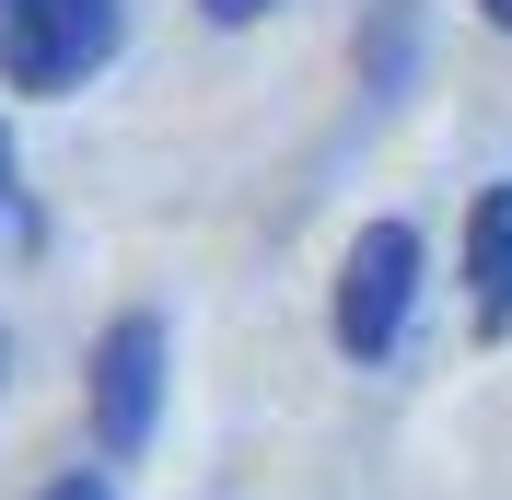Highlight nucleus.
<instances>
[{"label": "nucleus", "instance_id": "nucleus-1", "mask_svg": "<svg viewBox=\"0 0 512 500\" xmlns=\"http://www.w3.org/2000/svg\"><path fill=\"white\" fill-rule=\"evenodd\" d=\"M117 59V0H24L0 12V82L12 94H70Z\"/></svg>", "mask_w": 512, "mask_h": 500}, {"label": "nucleus", "instance_id": "nucleus-2", "mask_svg": "<svg viewBox=\"0 0 512 500\" xmlns=\"http://www.w3.org/2000/svg\"><path fill=\"white\" fill-rule=\"evenodd\" d=\"M408 303H419V233L408 221H373L350 256H338V349L350 361H384V349L408 338Z\"/></svg>", "mask_w": 512, "mask_h": 500}, {"label": "nucleus", "instance_id": "nucleus-3", "mask_svg": "<svg viewBox=\"0 0 512 500\" xmlns=\"http://www.w3.org/2000/svg\"><path fill=\"white\" fill-rule=\"evenodd\" d=\"M152 407H163V326L152 314H117L105 349H94V442H105V466H128L152 442Z\"/></svg>", "mask_w": 512, "mask_h": 500}, {"label": "nucleus", "instance_id": "nucleus-4", "mask_svg": "<svg viewBox=\"0 0 512 500\" xmlns=\"http://www.w3.org/2000/svg\"><path fill=\"white\" fill-rule=\"evenodd\" d=\"M466 280H478V326L501 338L512 326V187H489L466 210Z\"/></svg>", "mask_w": 512, "mask_h": 500}, {"label": "nucleus", "instance_id": "nucleus-5", "mask_svg": "<svg viewBox=\"0 0 512 500\" xmlns=\"http://www.w3.org/2000/svg\"><path fill=\"white\" fill-rule=\"evenodd\" d=\"M35 500H117L105 477H59V489H35Z\"/></svg>", "mask_w": 512, "mask_h": 500}, {"label": "nucleus", "instance_id": "nucleus-6", "mask_svg": "<svg viewBox=\"0 0 512 500\" xmlns=\"http://www.w3.org/2000/svg\"><path fill=\"white\" fill-rule=\"evenodd\" d=\"M198 12H210V24H256V12H268V0H198Z\"/></svg>", "mask_w": 512, "mask_h": 500}, {"label": "nucleus", "instance_id": "nucleus-7", "mask_svg": "<svg viewBox=\"0 0 512 500\" xmlns=\"http://www.w3.org/2000/svg\"><path fill=\"white\" fill-rule=\"evenodd\" d=\"M0 210H12V128H0Z\"/></svg>", "mask_w": 512, "mask_h": 500}, {"label": "nucleus", "instance_id": "nucleus-8", "mask_svg": "<svg viewBox=\"0 0 512 500\" xmlns=\"http://www.w3.org/2000/svg\"><path fill=\"white\" fill-rule=\"evenodd\" d=\"M478 12H489V24H501V35H512V0H478Z\"/></svg>", "mask_w": 512, "mask_h": 500}, {"label": "nucleus", "instance_id": "nucleus-9", "mask_svg": "<svg viewBox=\"0 0 512 500\" xmlns=\"http://www.w3.org/2000/svg\"><path fill=\"white\" fill-rule=\"evenodd\" d=\"M0 12H24V0H0Z\"/></svg>", "mask_w": 512, "mask_h": 500}]
</instances>
